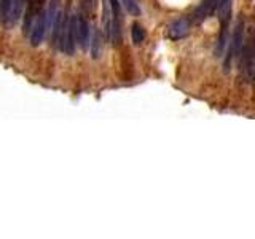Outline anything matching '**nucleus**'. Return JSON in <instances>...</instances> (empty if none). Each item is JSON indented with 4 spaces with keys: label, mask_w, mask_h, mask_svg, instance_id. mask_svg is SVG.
<instances>
[{
    "label": "nucleus",
    "mask_w": 255,
    "mask_h": 239,
    "mask_svg": "<svg viewBox=\"0 0 255 239\" xmlns=\"http://www.w3.org/2000/svg\"><path fill=\"white\" fill-rule=\"evenodd\" d=\"M57 45L61 51L72 56L75 51V11L72 8V0H69L66 10L62 11L59 35H57Z\"/></svg>",
    "instance_id": "1"
},
{
    "label": "nucleus",
    "mask_w": 255,
    "mask_h": 239,
    "mask_svg": "<svg viewBox=\"0 0 255 239\" xmlns=\"http://www.w3.org/2000/svg\"><path fill=\"white\" fill-rule=\"evenodd\" d=\"M47 16V30L51 32V43L57 45V35H59V27H61V0H50L48 10L45 11Z\"/></svg>",
    "instance_id": "2"
},
{
    "label": "nucleus",
    "mask_w": 255,
    "mask_h": 239,
    "mask_svg": "<svg viewBox=\"0 0 255 239\" xmlns=\"http://www.w3.org/2000/svg\"><path fill=\"white\" fill-rule=\"evenodd\" d=\"M228 54L225 57V70L231 69V62H233V57L238 56L241 53V47H242V42H244V19L239 18L238 23L234 26V32H233V37L231 40H228Z\"/></svg>",
    "instance_id": "3"
},
{
    "label": "nucleus",
    "mask_w": 255,
    "mask_h": 239,
    "mask_svg": "<svg viewBox=\"0 0 255 239\" xmlns=\"http://www.w3.org/2000/svg\"><path fill=\"white\" fill-rule=\"evenodd\" d=\"M45 34H47V16H45V11L40 10L37 13L34 24H32V29L29 32L32 47H38V45L43 42Z\"/></svg>",
    "instance_id": "4"
},
{
    "label": "nucleus",
    "mask_w": 255,
    "mask_h": 239,
    "mask_svg": "<svg viewBox=\"0 0 255 239\" xmlns=\"http://www.w3.org/2000/svg\"><path fill=\"white\" fill-rule=\"evenodd\" d=\"M241 50H242V59H241L242 74H244L247 81H252V79H254V47H252V38H247L246 45H242Z\"/></svg>",
    "instance_id": "5"
},
{
    "label": "nucleus",
    "mask_w": 255,
    "mask_h": 239,
    "mask_svg": "<svg viewBox=\"0 0 255 239\" xmlns=\"http://www.w3.org/2000/svg\"><path fill=\"white\" fill-rule=\"evenodd\" d=\"M75 42H78L81 48H86L89 42V24L83 13H75Z\"/></svg>",
    "instance_id": "6"
},
{
    "label": "nucleus",
    "mask_w": 255,
    "mask_h": 239,
    "mask_svg": "<svg viewBox=\"0 0 255 239\" xmlns=\"http://www.w3.org/2000/svg\"><path fill=\"white\" fill-rule=\"evenodd\" d=\"M190 26H191V21H190L188 18L176 19V21L169 26V29H168V35L172 38V40H178V38L187 37V35H188V32H190Z\"/></svg>",
    "instance_id": "7"
},
{
    "label": "nucleus",
    "mask_w": 255,
    "mask_h": 239,
    "mask_svg": "<svg viewBox=\"0 0 255 239\" xmlns=\"http://www.w3.org/2000/svg\"><path fill=\"white\" fill-rule=\"evenodd\" d=\"M215 6H217V0H203L201 5L198 6L196 11L193 13V16H191L190 21L191 23H201V21H204V19L209 18L215 11Z\"/></svg>",
    "instance_id": "8"
},
{
    "label": "nucleus",
    "mask_w": 255,
    "mask_h": 239,
    "mask_svg": "<svg viewBox=\"0 0 255 239\" xmlns=\"http://www.w3.org/2000/svg\"><path fill=\"white\" fill-rule=\"evenodd\" d=\"M231 2L233 0H217V15H219V19L222 26H228L230 23V16H231Z\"/></svg>",
    "instance_id": "9"
},
{
    "label": "nucleus",
    "mask_w": 255,
    "mask_h": 239,
    "mask_svg": "<svg viewBox=\"0 0 255 239\" xmlns=\"http://www.w3.org/2000/svg\"><path fill=\"white\" fill-rule=\"evenodd\" d=\"M112 23H113V18H112L110 5H108V0H104V5H102V29H104L108 40H110V35H112Z\"/></svg>",
    "instance_id": "10"
},
{
    "label": "nucleus",
    "mask_w": 255,
    "mask_h": 239,
    "mask_svg": "<svg viewBox=\"0 0 255 239\" xmlns=\"http://www.w3.org/2000/svg\"><path fill=\"white\" fill-rule=\"evenodd\" d=\"M24 8V0H11V6H10V13H8V18H6V24L11 26L15 24L19 18H21V13Z\"/></svg>",
    "instance_id": "11"
},
{
    "label": "nucleus",
    "mask_w": 255,
    "mask_h": 239,
    "mask_svg": "<svg viewBox=\"0 0 255 239\" xmlns=\"http://www.w3.org/2000/svg\"><path fill=\"white\" fill-rule=\"evenodd\" d=\"M102 54V34L99 29H94L93 38H91V56L98 59Z\"/></svg>",
    "instance_id": "12"
},
{
    "label": "nucleus",
    "mask_w": 255,
    "mask_h": 239,
    "mask_svg": "<svg viewBox=\"0 0 255 239\" xmlns=\"http://www.w3.org/2000/svg\"><path fill=\"white\" fill-rule=\"evenodd\" d=\"M131 35H132V42L136 45H140L145 40V30L140 24L134 23L132 24V29H131Z\"/></svg>",
    "instance_id": "13"
},
{
    "label": "nucleus",
    "mask_w": 255,
    "mask_h": 239,
    "mask_svg": "<svg viewBox=\"0 0 255 239\" xmlns=\"http://www.w3.org/2000/svg\"><path fill=\"white\" fill-rule=\"evenodd\" d=\"M121 2L125 3V8L129 15H132V16L140 15V8H139V3L136 2V0H121Z\"/></svg>",
    "instance_id": "14"
},
{
    "label": "nucleus",
    "mask_w": 255,
    "mask_h": 239,
    "mask_svg": "<svg viewBox=\"0 0 255 239\" xmlns=\"http://www.w3.org/2000/svg\"><path fill=\"white\" fill-rule=\"evenodd\" d=\"M10 6H11V0H0V21L2 23H5L6 18H8Z\"/></svg>",
    "instance_id": "15"
},
{
    "label": "nucleus",
    "mask_w": 255,
    "mask_h": 239,
    "mask_svg": "<svg viewBox=\"0 0 255 239\" xmlns=\"http://www.w3.org/2000/svg\"><path fill=\"white\" fill-rule=\"evenodd\" d=\"M96 10V0H81V13L83 15H93Z\"/></svg>",
    "instance_id": "16"
}]
</instances>
